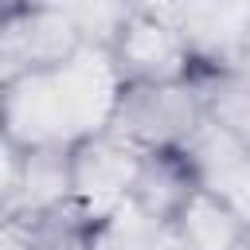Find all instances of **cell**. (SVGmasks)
Returning <instances> with one entry per match:
<instances>
[{"mask_svg":"<svg viewBox=\"0 0 250 250\" xmlns=\"http://www.w3.org/2000/svg\"><path fill=\"white\" fill-rule=\"evenodd\" d=\"M199 188L203 180L184 148H156V152H141L121 207L156 227H172L184 215V207L199 195Z\"/></svg>","mask_w":250,"mask_h":250,"instance_id":"obj_7","label":"cell"},{"mask_svg":"<svg viewBox=\"0 0 250 250\" xmlns=\"http://www.w3.org/2000/svg\"><path fill=\"white\" fill-rule=\"evenodd\" d=\"M234 74H242V78H250V31H246V43H242V51H238V62H234Z\"/></svg>","mask_w":250,"mask_h":250,"instance_id":"obj_14","label":"cell"},{"mask_svg":"<svg viewBox=\"0 0 250 250\" xmlns=\"http://www.w3.org/2000/svg\"><path fill=\"white\" fill-rule=\"evenodd\" d=\"M82 59L59 74L0 82V129L12 152L35 145H70L102 129L113 90L94 94V70Z\"/></svg>","mask_w":250,"mask_h":250,"instance_id":"obj_1","label":"cell"},{"mask_svg":"<svg viewBox=\"0 0 250 250\" xmlns=\"http://www.w3.org/2000/svg\"><path fill=\"white\" fill-rule=\"evenodd\" d=\"M0 250H31V242H27V230H23L16 219L0 223Z\"/></svg>","mask_w":250,"mask_h":250,"instance_id":"obj_13","label":"cell"},{"mask_svg":"<svg viewBox=\"0 0 250 250\" xmlns=\"http://www.w3.org/2000/svg\"><path fill=\"white\" fill-rule=\"evenodd\" d=\"M70 145H35V148L12 152V168H8V184H4L8 203H12V219H27V215H39L62 199H74Z\"/></svg>","mask_w":250,"mask_h":250,"instance_id":"obj_8","label":"cell"},{"mask_svg":"<svg viewBox=\"0 0 250 250\" xmlns=\"http://www.w3.org/2000/svg\"><path fill=\"white\" fill-rule=\"evenodd\" d=\"M172 27L180 31V43L188 51L191 74H219L234 70L238 51L250 31V8L238 4H180L164 8Z\"/></svg>","mask_w":250,"mask_h":250,"instance_id":"obj_5","label":"cell"},{"mask_svg":"<svg viewBox=\"0 0 250 250\" xmlns=\"http://www.w3.org/2000/svg\"><path fill=\"white\" fill-rule=\"evenodd\" d=\"M94 55L66 4H0V82L59 74Z\"/></svg>","mask_w":250,"mask_h":250,"instance_id":"obj_3","label":"cell"},{"mask_svg":"<svg viewBox=\"0 0 250 250\" xmlns=\"http://www.w3.org/2000/svg\"><path fill=\"white\" fill-rule=\"evenodd\" d=\"M203 121H207L203 94L188 74L180 82L113 86L102 129H109L137 152H156V148H184Z\"/></svg>","mask_w":250,"mask_h":250,"instance_id":"obj_2","label":"cell"},{"mask_svg":"<svg viewBox=\"0 0 250 250\" xmlns=\"http://www.w3.org/2000/svg\"><path fill=\"white\" fill-rule=\"evenodd\" d=\"M191 82L203 94L207 121L250 148V78L234 70H219V74H191Z\"/></svg>","mask_w":250,"mask_h":250,"instance_id":"obj_11","label":"cell"},{"mask_svg":"<svg viewBox=\"0 0 250 250\" xmlns=\"http://www.w3.org/2000/svg\"><path fill=\"white\" fill-rule=\"evenodd\" d=\"M250 219L238 215L223 195L199 188V195L184 207V215L172 223L184 250H238L246 238Z\"/></svg>","mask_w":250,"mask_h":250,"instance_id":"obj_9","label":"cell"},{"mask_svg":"<svg viewBox=\"0 0 250 250\" xmlns=\"http://www.w3.org/2000/svg\"><path fill=\"white\" fill-rule=\"evenodd\" d=\"M141 152L129 148L109 129H94L70 145V191L98 215H109L125 203L129 180L137 172Z\"/></svg>","mask_w":250,"mask_h":250,"instance_id":"obj_6","label":"cell"},{"mask_svg":"<svg viewBox=\"0 0 250 250\" xmlns=\"http://www.w3.org/2000/svg\"><path fill=\"white\" fill-rule=\"evenodd\" d=\"M98 250H184L172 227H156L125 207L109 211L98 234Z\"/></svg>","mask_w":250,"mask_h":250,"instance_id":"obj_12","label":"cell"},{"mask_svg":"<svg viewBox=\"0 0 250 250\" xmlns=\"http://www.w3.org/2000/svg\"><path fill=\"white\" fill-rule=\"evenodd\" d=\"M12 219V203H8V188L0 184V223H8Z\"/></svg>","mask_w":250,"mask_h":250,"instance_id":"obj_15","label":"cell"},{"mask_svg":"<svg viewBox=\"0 0 250 250\" xmlns=\"http://www.w3.org/2000/svg\"><path fill=\"white\" fill-rule=\"evenodd\" d=\"M113 86L125 82H180L191 74L180 31L172 27L164 8H133L117 23L113 39L102 51Z\"/></svg>","mask_w":250,"mask_h":250,"instance_id":"obj_4","label":"cell"},{"mask_svg":"<svg viewBox=\"0 0 250 250\" xmlns=\"http://www.w3.org/2000/svg\"><path fill=\"white\" fill-rule=\"evenodd\" d=\"M27 230L31 250H98V234L105 215L86 207L82 199H62L39 215L16 219Z\"/></svg>","mask_w":250,"mask_h":250,"instance_id":"obj_10","label":"cell"}]
</instances>
